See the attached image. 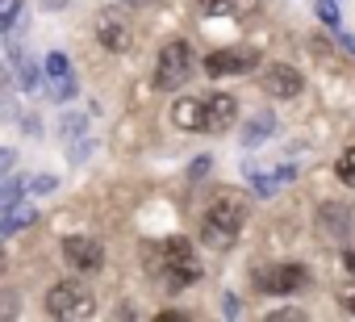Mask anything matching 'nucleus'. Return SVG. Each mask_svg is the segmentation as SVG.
<instances>
[{
  "instance_id": "1",
  "label": "nucleus",
  "mask_w": 355,
  "mask_h": 322,
  "mask_svg": "<svg viewBox=\"0 0 355 322\" xmlns=\"http://www.w3.org/2000/svg\"><path fill=\"white\" fill-rule=\"evenodd\" d=\"M243 222H247L243 201L239 197H218L201 218V243L209 251H230L239 243V235H243Z\"/></svg>"
},
{
  "instance_id": "2",
  "label": "nucleus",
  "mask_w": 355,
  "mask_h": 322,
  "mask_svg": "<svg viewBox=\"0 0 355 322\" xmlns=\"http://www.w3.org/2000/svg\"><path fill=\"white\" fill-rule=\"evenodd\" d=\"M197 71V55L189 42L180 38H171L163 51H159V63H155V88L159 92H175V88H184L189 76Z\"/></svg>"
},
{
  "instance_id": "3",
  "label": "nucleus",
  "mask_w": 355,
  "mask_h": 322,
  "mask_svg": "<svg viewBox=\"0 0 355 322\" xmlns=\"http://www.w3.org/2000/svg\"><path fill=\"white\" fill-rule=\"evenodd\" d=\"M46 314L59 318V322L92 318V314H96V301H92L88 285H80V280H59V285H51V293H46Z\"/></svg>"
},
{
  "instance_id": "4",
  "label": "nucleus",
  "mask_w": 355,
  "mask_h": 322,
  "mask_svg": "<svg viewBox=\"0 0 355 322\" xmlns=\"http://www.w3.org/2000/svg\"><path fill=\"white\" fill-rule=\"evenodd\" d=\"M163 255H167V285L171 289H184L201 276V264H197V251L189 239H167Z\"/></svg>"
},
{
  "instance_id": "5",
  "label": "nucleus",
  "mask_w": 355,
  "mask_h": 322,
  "mask_svg": "<svg viewBox=\"0 0 355 322\" xmlns=\"http://www.w3.org/2000/svg\"><path fill=\"white\" fill-rule=\"evenodd\" d=\"M255 63H259V55L251 46H226V51L205 55V76H214V80H222V76H247Z\"/></svg>"
},
{
  "instance_id": "6",
  "label": "nucleus",
  "mask_w": 355,
  "mask_h": 322,
  "mask_svg": "<svg viewBox=\"0 0 355 322\" xmlns=\"http://www.w3.org/2000/svg\"><path fill=\"white\" fill-rule=\"evenodd\" d=\"M234 117H239V101H234L230 92H205V96H201V130H205V134L230 130Z\"/></svg>"
},
{
  "instance_id": "7",
  "label": "nucleus",
  "mask_w": 355,
  "mask_h": 322,
  "mask_svg": "<svg viewBox=\"0 0 355 322\" xmlns=\"http://www.w3.org/2000/svg\"><path fill=\"white\" fill-rule=\"evenodd\" d=\"M96 38H101V46L105 51H130L134 46V26H130V17L121 13V9H105L101 17H96Z\"/></svg>"
},
{
  "instance_id": "8",
  "label": "nucleus",
  "mask_w": 355,
  "mask_h": 322,
  "mask_svg": "<svg viewBox=\"0 0 355 322\" xmlns=\"http://www.w3.org/2000/svg\"><path fill=\"white\" fill-rule=\"evenodd\" d=\"M309 280V272H305V264H272V268H263L259 276H255V285L263 289V293H272V297H284V293H297L301 285Z\"/></svg>"
},
{
  "instance_id": "9",
  "label": "nucleus",
  "mask_w": 355,
  "mask_h": 322,
  "mask_svg": "<svg viewBox=\"0 0 355 322\" xmlns=\"http://www.w3.org/2000/svg\"><path fill=\"white\" fill-rule=\"evenodd\" d=\"M42 71H46V80H51V101H59V105H67L80 88H76V71H71V59L63 55V51H51L46 59H42Z\"/></svg>"
},
{
  "instance_id": "10",
  "label": "nucleus",
  "mask_w": 355,
  "mask_h": 322,
  "mask_svg": "<svg viewBox=\"0 0 355 322\" xmlns=\"http://www.w3.org/2000/svg\"><path fill=\"white\" fill-rule=\"evenodd\" d=\"M63 260L76 272H96L105 264V247L96 239H88V235H71V239H63Z\"/></svg>"
},
{
  "instance_id": "11",
  "label": "nucleus",
  "mask_w": 355,
  "mask_h": 322,
  "mask_svg": "<svg viewBox=\"0 0 355 322\" xmlns=\"http://www.w3.org/2000/svg\"><path fill=\"white\" fill-rule=\"evenodd\" d=\"M301 88H305V76L288 63H272L263 71V92L276 101H293V96H301Z\"/></svg>"
},
{
  "instance_id": "12",
  "label": "nucleus",
  "mask_w": 355,
  "mask_h": 322,
  "mask_svg": "<svg viewBox=\"0 0 355 322\" xmlns=\"http://www.w3.org/2000/svg\"><path fill=\"white\" fill-rule=\"evenodd\" d=\"M5 59H9V67H13V76H17V84H21V92H38L42 88V71H38V59L21 46V42H5Z\"/></svg>"
},
{
  "instance_id": "13",
  "label": "nucleus",
  "mask_w": 355,
  "mask_h": 322,
  "mask_svg": "<svg viewBox=\"0 0 355 322\" xmlns=\"http://www.w3.org/2000/svg\"><path fill=\"white\" fill-rule=\"evenodd\" d=\"M318 230H322L326 239H334V243H347L351 230H355V214H351V205L326 201V205L318 210Z\"/></svg>"
},
{
  "instance_id": "14",
  "label": "nucleus",
  "mask_w": 355,
  "mask_h": 322,
  "mask_svg": "<svg viewBox=\"0 0 355 322\" xmlns=\"http://www.w3.org/2000/svg\"><path fill=\"white\" fill-rule=\"evenodd\" d=\"M34 222H38V210H34L30 201H13V205L0 210V239L21 235V230H26V226H34Z\"/></svg>"
},
{
  "instance_id": "15",
  "label": "nucleus",
  "mask_w": 355,
  "mask_h": 322,
  "mask_svg": "<svg viewBox=\"0 0 355 322\" xmlns=\"http://www.w3.org/2000/svg\"><path fill=\"white\" fill-rule=\"evenodd\" d=\"M293 176H297V168H293V164H284L280 172H259L255 164L247 168V180H251V189H255L259 197H276V193H280V189H284Z\"/></svg>"
},
{
  "instance_id": "16",
  "label": "nucleus",
  "mask_w": 355,
  "mask_h": 322,
  "mask_svg": "<svg viewBox=\"0 0 355 322\" xmlns=\"http://www.w3.org/2000/svg\"><path fill=\"white\" fill-rule=\"evenodd\" d=\"M171 121L180 130H189V134H197L201 130V96H180L171 105Z\"/></svg>"
},
{
  "instance_id": "17",
  "label": "nucleus",
  "mask_w": 355,
  "mask_h": 322,
  "mask_svg": "<svg viewBox=\"0 0 355 322\" xmlns=\"http://www.w3.org/2000/svg\"><path fill=\"white\" fill-rule=\"evenodd\" d=\"M276 134V117H272V109H263V113H255L251 121H247V130L239 134V142L243 146H259V142H268Z\"/></svg>"
},
{
  "instance_id": "18",
  "label": "nucleus",
  "mask_w": 355,
  "mask_h": 322,
  "mask_svg": "<svg viewBox=\"0 0 355 322\" xmlns=\"http://www.w3.org/2000/svg\"><path fill=\"white\" fill-rule=\"evenodd\" d=\"M259 9V0H209L205 13L209 17H251Z\"/></svg>"
},
{
  "instance_id": "19",
  "label": "nucleus",
  "mask_w": 355,
  "mask_h": 322,
  "mask_svg": "<svg viewBox=\"0 0 355 322\" xmlns=\"http://www.w3.org/2000/svg\"><path fill=\"white\" fill-rule=\"evenodd\" d=\"M9 96H13V67H9L5 55H0V117H17V105Z\"/></svg>"
},
{
  "instance_id": "20",
  "label": "nucleus",
  "mask_w": 355,
  "mask_h": 322,
  "mask_svg": "<svg viewBox=\"0 0 355 322\" xmlns=\"http://www.w3.org/2000/svg\"><path fill=\"white\" fill-rule=\"evenodd\" d=\"M318 22L326 30H338L343 26V13H338V0H318Z\"/></svg>"
},
{
  "instance_id": "21",
  "label": "nucleus",
  "mask_w": 355,
  "mask_h": 322,
  "mask_svg": "<svg viewBox=\"0 0 355 322\" xmlns=\"http://www.w3.org/2000/svg\"><path fill=\"white\" fill-rule=\"evenodd\" d=\"M21 17H26V5H21V0H9V5L0 9V34H9Z\"/></svg>"
},
{
  "instance_id": "22",
  "label": "nucleus",
  "mask_w": 355,
  "mask_h": 322,
  "mask_svg": "<svg viewBox=\"0 0 355 322\" xmlns=\"http://www.w3.org/2000/svg\"><path fill=\"white\" fill-rule=\"evenodd\" d=\"M21 193H26V180H5V185H0V210L21 201Z\"/></svg>"
},
{
  "instance_id": "23",
  "label": "nucleus",
  "mask_w": 355,
  "mask_h": 322,
  "mask_svg": "<svg viewBox=\"0 0 355 322\" xmlns=\"http://www.w3.org/2000/svg\"><path fill=\"white\" fill-rule=\"evenodd\" d=\"M338 180L343 185H355V146H347L343 159H338Z\"/></svg>"
},
{
  "instance_id": "24",
  "label": "nucleus",
  "mask_w": 355,
  "mask_h": 322,
  "mask_svg": "<svg viewBox=\"0 0 355 322\" xmlns=\"http://www.w3.org/2000/svg\"><path fill=\"white\" fill-rule=\"evenodd\" d=\"M17 310H21L17 293L13 289H0V318H17Z\"/></svg>"
},
{
  "instance_id": "25",
  "label": "nucleus",
  "mask_w": 355,
  "mask_h": 322,
  "mask_svg": "<svg viewBox=\"0 0 355 322\" xmlns=\"http://www.w3.org/2000/svg\"><path fill=\"white\" fill-rule=\"evenodd\" d=\"M59 130H63V134H67V142H71V138H80V134H84V117H80V113H63Z\"/></svg>"
},
{
  "instance_id": "26",
  "label": "nucleus",
  "mask_w": 355,
  "mask_h": 322,
  "mask_svg": "<svg viewBox=\"0 0 355 322\" xmlns=\"http://www.w3.org/2000/svg\"><path fill=\"white\" fill-rule=\"evenodd\" d=\"M55 189H59L55 176H30L26 180V193H55Z\"/></svg>"
},
{
  "instance_id": "27",
  "label": "nucleus",
  "mask_w": 355,
  "mask_h": 322,
  "mask_svg": "<svg viewBox=\"0 0 355 322\" xmlns=\"http://www.w3.org/2000/svg\"><path fill=\"white\" fill-rule=\"evenodd\" d=\"M13 164H17V151L13 146H0V180L13 172Z\"/></svg>"
},
{
  "instance_id": "28",
  "label": "nucleus",
  "mask_w": 355,
  "mask_h": 322,
  "mask_svg": "<svg viewBox=\"0 0 355 322\" xmlns=\"http://www.w3.org/2000/svg\"><path fill=\"white\" fill-rule=\"evenodd\" d=\"M268 322H305V314L301 310H272Z\"/></svg>"
},
{
  "instance_id": "29",
  "label": "nucleus",
  "mask_w": 355,
  "mask_h": 322,
  "mask_svg": "<svg viewBox=\"0 0 355 322\" xmlns=\"http://www.w3.org/2000/svg\"><path fill=\"white\" fill-rule=\"evenodd\" d=\"M330 34H334V42H338V46H343L347 55H355V34H347L343 26H338V30H330Z\"/></svg>"
},
{
  "instance_id": "30",
  "label": "nucleus",
  "mask_w": 355,
  "mask_h": 322,
  "mask_svg": "<svg viewBox=\"0 0 355 322\" xmlns=\"http://www.w3.org/2000/svg\"><path fill=\"white\" fill-rule=\"evenodd\" d=\"M209 164H214L209 155H197V159H193V168H189V176H193V180H197V176H205V172H209Z\"/></svg>"
},
{
  "instance_id": "31",
  "label": "nucleus",
  "mask_w": 355,
  "mask_h": 322,
  "mask_svg": "<svg viewBox=\"0 0 355 322\" xmlns=\"http://www.w3.org/2000/svg\"><path fill=\"white\" fill-rule=\"evenodd\" d=\"M234 314H243V301L234 293H226V318H234Z\"/></svg>"
},
{
  "instance_id": "32",
  "label": "nucleus",
  "mask_w": 355,
  "mask_h": 322,
  "mask_svg": "<svg viewBox=\"0 0 355 322\" xmlns=\"http://www.w3.org/2000/svg\"><path fill=\"white\" fill-rule=\"evenodd\" d=\"M21 126H26V134H42V121L38 117H21Z\"/></svg>"
},
{
  "instance_id": "33",
  "label": "nucleus",
  "mask_w": 355,
  "mask_h": 322,
  "mask_svg": "<svg viewBox=\"0 0 355 322\" xmlns=\"http://www.w3.org/2000/svg\"><path fill=\"white\" fill-rule=\"evenodd\" d=\"M159 322H184V314L180 310H167V314H159Z\"/></svg>"
},
{
  "instance_id": "34",
  "label": "nucleus",
  "mask_w": 355,
  "mask_h": 322,
  "mask_svg": "<svg viewBox=\"0 0 355 322\" xmlns=\"http://www.w3.org/2000/svg\"><path fill=\"white\" fill-rule=\"evenodd\" d=\"M343 305H347V310L355 314V289H347V293H343Z\"/></svg>"
},
{
  "instance_id": "35",
  "label": "nucleus",
  "mask_w": 355,
  "mask_h": 322,
  "mask_svg": "<svg viewBox=\"0 0 355 322\" xmlns=\"http://www.w3.org/2000/svg\"><path fill=\"white\" fill-rule=\"evenodd\" d=\"M5 272H9V251L0 247V276H5Z\"/></svg>"
},
{
  "instance_id": "36",
  "label": "nucleus",
  "mask_w": 355,
  "mask_h": 322,
  "mask_svg": "<svg viewBox=\"0 0 355 322\" xmlns=\"http://www.w3.org/2000/svg\"><path fill=\"white\" fill-rule=\"evenodd\" d=\"M343 264H347V272L355 276V251H347V255H343Z\"/></svg>"
},
{
  "instance_id": "37",
  "label": "nucleus",
  "mask_w": 355,
  "mask_h": 322,
  "mask_svg": "<svg viewBox=\"0 0 355 322\" xmlns=\"http://www.w3.org/2000/svg\"><path fill=\"white\" fill-rule=\"evenodd\" d=\"M125 5H150V0H125Z\"/></svg>"
},
{
  "instance_id": "38",
  "label": "nucleus",
  "mask_w": 355,
  "mask_h": 322,
  "mask_svg": "<svg viewBox=\"0 0 355 322\" xmlns=\"http://www.w3.org/2000/svg\"><path fill=\"white\" fill-rule=\"evenodd\" d=\"M5 5H9V0H0V9H5Z\"/></svg>"
}]
</instances>
